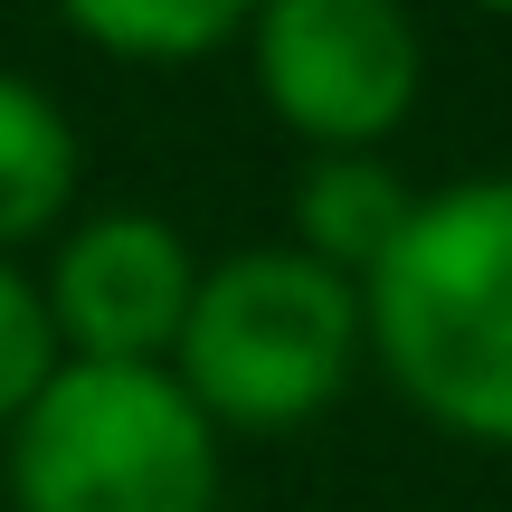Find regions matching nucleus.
Wrapping results in <instances>:
<instances>
[{
  "label": "nucleus",
  "mask_w": 512,
  "mask_h": 512,
  "mask_svg": "<svg viewBox=\"0 0 512 512\" xmlns=\"http://www.w3.org/2000/svg\"><path fill=\"white\" fill-rule=\"evenodd\" d=\"M361 332L418 418L512 446V171L418 190V219L361 285Z\"/></svg>",
  "instance_id": "1"
},
{
  "label": "nucleus",
  "mask_w": 512,
  "mask_h": 512,
  "mask_svg": "<svg viewBox=\"0 0 512 512\" xmlns=\"http://www.w3.org/2000/svg\"><path fill=\"white\" fill-rule=\"evenodd\" d=\"M361 285L313 266L304 247H238L200 266V294L171 342V380L190 389L209 427L238 437H275L304 427L361 380Z\"/></svg>",
  "instance_id": "2"
},
{
  "label": "nucleus",
  "mask_w": 512,
  "mask_h": 512,
  "mask_svg": "<svg viewBox=\"0 0 512 512\" xmlns=\"http://www.w3.org/2000/svg\"><path fill=\"white\" fill-rule=\"evenodd\" d=\"M19 512H219V427L171 370L57 361L10 427Z\"/></svg>",
  "instance_id": "3"
},
{
  "label": "nucleus",
  "mask_w": 512,
  "mask_h": 512,
  "mask_svg": "<svg viewBox=\"0 0 512 512\" xmlns=\"http://www.w3.org/2000/svg\"><path fill=\"white\" fill-rule=\"evenodd\" d=\"M247 76L313 152H380L427 86V38L389 0H266L247 10Z\"/></svg>",
  "instance_id": "4"
},
{
  "label": "nucleus",
  "mask_w": 512,
  "mask_h": 512,
  "mask_svg": "<svg viewBox=\"0 0 512 512\" xmlns=\"http://www.w3.org/2000/svg\"><path fill=\"white\" fill-rule=\"evenodd\" d=\"M190 294H200V256L162 209H95V219L67 228L38 304H48V332L67 361L171 370Z\"/></svg>",
  "instance_id": "5"
},
{
  "label": "nucleus",
  "mask_w": 512,
  "mask_h": 512,
  "mask_svg": "<svg viewBox=\"0 0 512 512\" xmlns=\"http://www.w3.org/2000/svg\"><path fill=\"white\" fill-rule=\"evenodd\" d=\"M285 219H294L285 247H304L313 266H332L342 285H370V266H380V256L399 247V228L418 219V190H408L380 152H313Z\"/></svg>",
  "instance_id": "6"
},
{
  "label": "nucleus",
  "mask_w": 512,
  "mask_h": 512,
  "mask_svg": "<svg viewBox=\"0 0 512 512\" xmlns=\"http://www.w3.org/2000/svg\"><path fill=\"white\" fill-rule=\"evenodd\" d=\"M76 200V124L48 86L0 67V256L48 238Z\"/></svg>",
  "instance_id": "7"
},
{
  "label": "nucleus",
  "mask_w": 512,
  "mask_h": 512,
  "mask_svg": "<svg viewBox=\"0 0 512 512\" xmlns=\"http://www.w3.org/2000/svg\"><path fill=\"white\" fill-rule=\"evenodd\" d=\"M67 29L124 67H200L209 48L247 38V10L238 0H76Z\"/></svg>",
  "instance_id": "8"
},
{
  "label": "nucleus",
  "mask_w": 512,
  "mask_h": 512,
  "mask_svg": "<svg viewBox=\"0 0 512 512\" xmlns=\"http://www.w3.org/2000/svg\"><path fill=\"white\" fill-rule=\"evenodd\" d=\"M57 332H48V304H38V285L0 256V437L19 427V408L38 399V389L57 380Z\"/></svg>",
  "instance_id": "9"
}]
</instances>
